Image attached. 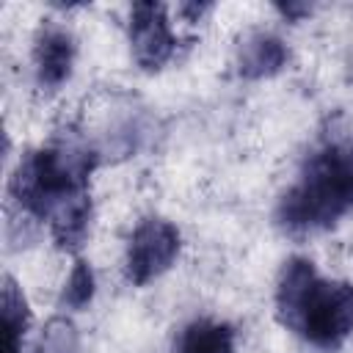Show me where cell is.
Here are the masks:
<instances>
[{
  "mask_svg": "<svg viewBox=\"0 0 353 353\" xmlns=\"http://www.w3.org/2000/svg\"><path fill=\"white\" fill-rule=\"evenodd\" d=\"M350 212L353 135H334L306 157L295 185L276 207V221L290 234H312L331 229Z\"/></svg>",
  "mask_w": 353,
  "mask_h": 353,
  "instance_id": "cell-2",
  "label": "cell"
},
{
  "mask_svg": "<svg viewBox=\"0 0 353 353\" xmlns=\"http://www.w3.org/2000/svg\"><path fill=\"white\" fill-rule=\"evenodd\" d=\"M130 47L141 69L157 72L176 52V36L171 30L163 3H135L130 8Z\"/></svg>",
  "mask_w": 353,
  "mask_h": 353,
  "instance_id": "cell-5",
  "label": "cell"
},
{
  "mask_svg": "<svg viewBox=\"0 0 353 353\" xmlns=\"http://www.w3.org/2000/svg\"><path fill=\"white\" fill-rule=\"evenodd\" d=\"M176 353H234V331L221 320H193L182 328Z\"/></svg>",
  "mask_w": 353,
  "mask_h": 353,
  "instance_id": "cell-8",
  "label": "cell"
},
{
  "mask_svg": "<svg viewBox=\"0 0 353 353\" xmlns=\"http://www.w3.org/2000/svg\"><path fill=\"white\" fill-rule=\"evenodd\" d=\"M72 63H74L72 33L55 22L41 25V30L36 36V47H33V66H36L39 85L55 91L58 85H63L69 80Z\"/></svg>",
  "mask_w": 353,
  "mask_h": 353,
  "instance_id": "cell-6",
  "label": "cell"
},
{
  "mask_svg": "<svg viewBox=\"0 0 353 353\" xmlns=\"http://www.w3.org/2000/svg\"><path fill=\"white\" fill-rule=\"evenodd\" d=\"M179 248H182V237L171 221L157 215L143 218L132 229L127 243V259H124L127 279L135 287L149 284L152 279H157L174 265V259L179 256Z\"/></svg>",
  "mask_w": 353,
  "mask_h": 353,
  "instance_id": "cell-4",
  "label": "cell"
},
{
  "mask_svg": "<svg viewBox=\"0 0 353 353\" xmlns=\"http://www.w3.org/2000/svg\"><path fill=\"white\" fill-rule=\"evenodd\" d=\"M279 11H281L287 19H298L301 14H309L312 8H309V6H279Z\"/></svg>",
  "mask_w": 353,
  "mask_h": 353,
  "instance_id": "cell-12",
  "label": "cell"
},
{
  "mask_svg": "<svg viewBox=\"0 0 353 353\" xmlns=\"http://www.w3.org/2000/svg\"><path fill=\"white\" fill-rule=\"evenodd\" d=\"M91 298H94V270H91L88 262L77 259L72 273H69V279H66V284H63L61 303L66 309H83V306L91 303Z\"/></svg>",
  "mask_w": 353,
  "mask_h": 353,
  "instance_id": "cell-10",
  "label": "cell"
},
{
  "mask_svg": "<svg viewBox=\"0 0 353 353\" xmlns=\"http://www.w3.org/2000/svg\"><path fill=\"white\" fill-rule=\"evenodd\" d=\"M30 325V312L22 290L11 276L3 279V334H6V353H22V336Z\"/></svg>",
  "mask_w": 353,
  "mask_h": 353,
  "instance_id": "cell-9",
  "label": "cell"
},
{
  "mask_svg": "<svg viewBox=\"0 0 353 353\" xmlns=\"http://www.w3.org/2000/svg\"><path fill=\"white\" fill-rule=\"evenodd\" d=\"M97 149L74 132L28 152L11 174V199L33 218L50 223L58 248L83 245L91 223L88 179L97 168Z\"/></svg>",
  "mask_w": 353,
  "mask_h": 353,
  "instance_id": "cell-1",
  "label": "cell"
},
{
  "mask_svg": "<svg viewBox=\"0 0 353 353\" xmlns=\"http://www.w3.org/2000/svg\"><path fill=\"white\" fill-rule=\"evenodd\" d=\"M276 317L320 350H336L353 334V284L317 276L303 256L284 262L276 284Z\"/></svg>",
  "mask_w": 353,
  "mask_h": 353,
  "instance_id": "cell-3",
  "label": "cell"
},
{
  "mask_svg": "<svg viewBox=\"0 0 353 353\" xmlns=\"http://www.w3.org/2000/svg\"><path fill=\"white\" fill-rule=\"evenodd\" d=\"M290 61L287 44L265 30H254L248 33L240 47H237V74L248 77V80H262V77H273L279 74Z\"/></svg>",
  "mask_w": 353,
  "mask_h": 353,
  "instance_id": "cell-7",
  "label": "cell"
},
{
  "mask_svg": "<svg viewBox=\"0 0 353 353\" xmlns=\"http://www.w3.org/2000/svg\"><path fill=\"white\" fill-rule=\"evenodd\" d=\"M36 353H77V334L74 325L63 317H55L47 323Z\"/></svg>",
  "mask_w": 353,
  "mask_h": 353,
  "instance_id": "cell-11",
  "label": "cell"
}]
</instances>
